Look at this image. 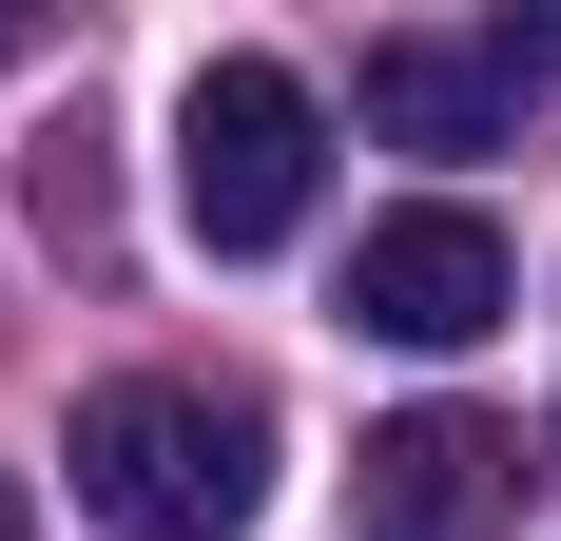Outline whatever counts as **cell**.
Returning <instances> with one entry per match:
<instances>
[{"label": "cell", "instance_id": "3957f363", "mask_svg": "<svg viewBox=\"0 0 561 541\" xmlns=\"http://www.w3.org/2000/svg\"><path fill=\"white\" fill-rule=\"evenodd\" d=\"M523 310V252L484 194H407V214H368V252H348V329L368 348H484V329Z\"/></svg>", "mask_w": 561, "mask_h": 541}, {"label": "cell", "instance_id": "6da1fadb", "mask_svg": "<svg viewBox=\"0 0 561 541\" xmlns=\"http://www.w3.org/2000/svg\"><path fill=\"white\" fill-rule=\"evenodd\" d=\"M58 464H78V503L116 541H232L272 503V406L252 387H194V368H136V387H98L58 426Z\"/></svg>", "mask_w": 561, "mask_h": 541}, {"label": "cell", "instance_id": "277c9868", "mask_svg": "<svg viewBox=\"0 0 561 541\" xmlns=\"http://www.w3.org/2000/svg\"><path fill=\"white\" fill-rule=\"evenodd\" d=\"M504 484H523V445L484 426V406H407V426H368V464H348L368 541H484Z\"/></svg>", "mask_w": 561, "mask_h": 541}, {"label": "cell", "instance_id": "5b68a950", "mask_svg": "<svg viewBox=\"0 0 561 541\" xmlns=\"http://www.w3.org/2000/svg\"><path fill=\"white\" fill-rule=\"evenodd\" d=\"M523 39H368V136L388 156H504Z\"/></svg>", "mask_w": 561, "mask_h": 541}, {"label": "cell", "instance_id": "7a4b0ae2", "mask_svg": "<svg viewBox=\"0 0 561 541\" xmlns=\"http://www.w3.org/2000/svg\"><path fill=\"white\" fill-rule=\"evenodd\" d=\"M310 194H330V97L290 58H194V97H174V214H194V252H290Z\"/></svg>", "mask_w": 561, "mask_h": 541}, {"label": "cell", "instance_id": "8992f818", "mask_svg": "<svg viewBox=\"0 0 561 541\" xmlns=\"http://www.w3.org/2000/svg\"><path fill=\"white\" fill-rule=\"evenodd\" d=\"M0 541H20V484H0Z\"/></svg>", "mask_w": 561, "mask_h": 541}]
</instances>
